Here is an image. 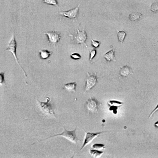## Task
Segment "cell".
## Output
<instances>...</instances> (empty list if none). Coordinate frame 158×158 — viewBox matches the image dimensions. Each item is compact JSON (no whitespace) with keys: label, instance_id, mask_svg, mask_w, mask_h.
I'll use <instances>...</instances> for the list:
<instances>
[{"label":"cell","instance_id":"obj_25","mask_svg":"<svg viewBox=\"0 0 158 158\" xmlns=\"http://www.w3.org/2000/svg\"><path fill=\"white\" fill-rule=\"evenodd\" d=\"M154 126L156 128H158V121L155 123Z\"/></svg>","mask_w":158,"mask_h":158},{"label":"cell","instance_id":"obj_5","mask_svg":"<svg viewBox=\"0 0 158 158\" xmlns=\"http://www.w3.org/2000/svg\"><path fill=\"white\" fill-rule=\"evenodd\" d=\"M46 99V102H41L37 99V100L38 102L41 111L46 115L54 116L55 117L54 112L53 109L52 105L50 103V99L48 97H47Z\"/></svg>","mask_w":158,"mask_h":158},{"label":"cell","instance_id":"obj_7","mask_svg":"<svg viewBox=\"0 0 158 158\" xmlns=\"http://www.w3.org/2000/svg\"><path fill=\"white\" fill-rule=\"evenodd\" d=\"M98 77L96 74H89L87 73L85 85V87L84 93L92 89L97 84Z\"/></svg>","mask_w":158,"mask_h":158},{"label":"cell","instance_id":"obj_6","mask_svg":"<svg viewBox=\"0 0 158 158\" xmlns=\"http://www.w3.org/2000/svg\"><path fill=\"white\" fill-rule=\"evenodd\" d=\"M47 36L48 42L50 45L55 46L60 41L61 34L59 32L52 31L44 33Z\"/></svg>","mask_w":158,"mask_h":158},{"label":"cell","instance_id":"obj_19","mask_svg":"<svg viewBox=\"0 0 158 158\" xmlns=\"http://www.w3.org/2000/svg\"><path fill=\"white\" fill-rule=\"evenodd\" d=\"M70 57L71 59H74V60H79L81 58V55L80 54L77 53H72L70 55Z\"/></svg>","mask_w":158,"mask_h":158},{"label":"cell","instance_id":"obj_14","mask_svg":"<svg viewBox=\"0 0 158 158\" xmlns=\"http://www.w3.org/2000/svg\"><path fill=\"white\" fill-rule=\"evenodd\" d=\"M143 15L140 12H135L130 14L129 19L132 22L137 21L142 18Z\"/></svg>","mask_w":158,"mask_h":158},{"label":"cell","instance_id":"obj_23","mask_svg":"<svg viewBox=\"0 0 158 158\" xmlns=\"http://www.w3.org/2000/svg\"><path fill=\"white\" fill-rule=\"evenodd\" d=\"M5 73L1 72L0 74L1 76V79H0V83H1V85L2 84H5Z\"/></svg>","mask_w":158,"mask_h":158},{"label":"cell","instance_id":"obj_16","mask_svg":"<svg viewBox=\"0 0 158 158\" xmlns=\"http://www.w3.org/2000/svg\"><path fill=\"white\" fill-rule=\"evenodd\" d=\"M126 35H127V33L124 30H120L118 32V38L120 43H122L123 42Z\"/></svg>","mask_w":158,"mask_h":158},{"label":"cell","instance_id":"obj_15","mask_svg":"<svg viewBox=\"0 0 158 158\" xmlns=\"http://www.w3.org/2000/svg\"><path fill=\"white\" fill-rule=\"evenodd\" d=\"M90 154L93 157L95 158H98L103 154L104 152L102 151H99L98 149H91L89 151Z\"/></svg>","mask_w":158,"mask_h":158},{"label":"cell","instance_id":"obj_12","mask_svg":"<svg viewBox=\"0 0 158 158\" xmlns=\"http://www.w3.org/2000/svg\"><path fill=\"white\" fill-rule=\"evenodd\" d=\"M39 53L40 58L43 60L48 59L53 53L52 52H50L47 49H44L40 50Z\"/></svg>","mask_w":158,"mask_h":158},{"label":"cell","instance_id":"obj_13","mask_svg":"<svg viewBox=\"0 0 158 158\" xmlns=\"http://www.w3.org/2000/svg\"><path fill=\"white\" fill-rule=\"evenodd\" d=\"M77 83L76 82L67 83L65 85L63 89L70 92H75L77 90Z\"/></svg>","mask_w":158,"mask_h":158},{"label":"cell","instance_id":"obj_9","mask_svg":"<svg viewBox=\"0 0 158 158\" xmlns=\"http://www.w3.org/2000/svg\"><path fill=\"white\" fill-rule=\"evenodd\" d=\"M80 5H81V3L74 9L70 10L69 11L57 12V14H59L61 16L68 18L72 19L76 18L78 14L79 7Z\"/></svg>","mask_w":158,"mask_h":158},{"label":"cell","instance_id":"obj_3","mask_svg":"<svg viewBox=\"0 0 158 158\" xmlns=\"http://www.w3.org/2000/svg\"><path fill=\"white\" fill-rule=\"evenodd\" d=\"M69 36L71 37L72 40L75 41L76 43L84 45L86 48L88 47L85 43L87 38V34L84 29L82 31H80L77 29V33L75 35L69 34Z\"/></svg>","mask_w":158,"mask_h":158},{"label":"cell","instance_id":"obj_21","mask_svg":"<svg viewBox=\"0 0 158 158\" xmlns=\"http://www.w3.org/2000/svg\"><path fill=\"white\" fill-rule=\"evenodd\" d=\"M91 45L94 48H98L100 45L101 42L100 41H95L93 39H91Z\"/></svg>","mask_w":158,"mask_h":158},{"label":"cell","instance_id":"obj_8","mask_svg":"<svg viewBox=\"0 0 158 158\" xmlns=\"http://www.w3.org/2000/svg\"><path fill=\"white\" fill-rule=\"evenodd\" d=\"M85 132L86 133L85 138L84 144H83L80 150H81L83 148L86 146L87 145L91 143L92 142V141L96 138L98 137V136H99L101 134L103 133L104 132H107V131H102L96 133L87 132L86 131H85Z\"/></svg>","mask_w":158,"mask_h":158},{"label":"cell","instance_id":"obj_4","mask_svg":"<svg viewBox=\"0 0 158 158\" xmlns=\"http://www.w3.org/2000/svg\"><path fill=\"white\" fill-rule=\"evenodd\" d=\"M99 103L95 98H91L87 100L85 104L86 110L89 113L94 114L99 109Z\"/></svg>","mask_w":158,"mask_h":158},{"label":"cell","instance_id":"obj_2","mask_svg":"<svg viewBox=\"0 0 158 158\" xmlns=\"http://www.w3.org/2000/svg\"><path fill=\"white\" fill-rule=\"evenodd\" d=\"M17 46V44L16 39H15V35L14 33H13L10 39V40L9 41H8V44L7 45V48H6V51H8L9 52H10L14 58L15 61L17 63V64L18 65L19 67L20 68V69H22V71H23V73H24V75L26 77H27V75H26V73L21 66L20 64H19L18 59L17 56L16 55V49Z\"/></svg>","mask_w":158,"mask_h":158},{"label":"cell","instance_id":"obj_11","mask_svg":"<svg viewBox=\"0 0 158 158\" xmlns=\"http://www.w3.org/2000/svg\"><path fill=\"white\" fill-rule=\"evenodd\" d=\"M104 57L108 62H110L112 61H116L114 49H111L109 52H107L104 55Z\"/></svg>","mask_w":158,"mask_h":158},{"label":"cell","instance_id":"obj_20","mask_svg":"<svg viewBox=\"0 0 158 158\" xmlns=\"http://www.w3.org/2000/svg\"><path fill=\"white\" fill-rule=\"evenodd\" d=\"M151 10L153 12H158V3L157 2H154L152 4V6H151Z\"/></svg>","mask_w":158,"mask_h":158},{"label":"cell","instance_id":"obj_22","mask_svg":"<svg viewBox=\"0 0 158 158\" xmlns=\"http://www.w3.org/2000/svg\"><path fill=\"white\" fill-rule=\"evenodd\" d=\"M97 54V50L95 49H93L90 51V57L89 60L91 61L93 60V59L95 57L96 55Z\"/></svg>","mask_w":158,"mask_h":158},{"label":"cell","instance_id":"obj_24","mask_svg":"<svg viewBox=\"0 0 158 158\" xmlns=\"http://www.w3.org/2000/svg\"><path fill=\"white\" fill-rule=\"evenodd\" d=\"M158 111V104L156 107V108L154 109H153V111H152V112H151V113H150V115H149V118L151 117H152V116L153 115L154 113H156V112Z\"/></svg>","mask_w":158,"mask_h":158},{"label":"cell","instance_id":"obj_17","mask_svg":"<svg viewBox=\"0 0 158 158\" xmlns=\"http://www.w3.org/2000/svg\"><path fill=\"white\" fill-rule=\"evenodd\" d=\"M42 2L47 5L53 6L56 7L59 6L57 0H43Z\"/></svg>","mask_w":158,"mask_h":158},{"label":"cell","instance_id":"obj_18","mask_svg":"<svg viewBox=\"0 0 158 158\" xmlns=\"http://www.w3.org/2000/svg\"><path fill=\"white\" fill-rule=\"evenodd\" d=\"M92 148L94 149L101 150L105 149V145L102 144H95L93 145Z\"/></svg>","mask_w":158,"mask_h":158},{"label":"cell","instance_id":"obj_10","mask_svg":"<svg viewBox=\"0 0 158 158\" xmlns=\"http://www.w3.org/2000/svg\"><path fill=\"white\" fill-rule=\"evenodd\" d=\"M120 74L121 77H127L130 75L133 74L132 69L130 66L128 65L123 66L120 69Z\"/></svg>","mask_w":158,"mask_h":158},{"label":"cell","instance_id":"obj_1","mask_svg":"<svg viewBox=\"0 0 158 158\" xmlns=\"http://www.w3.org/2000/svg\"><path fill=\"white\" fill-rule=\"evenodd\" d=\"M64 131L61 134H59L53 136L49 137V138H45V139H43L40 141V142H42L43 141L45 140L49 139V138H52L53 137H55L57 136H61L65 138L66 140H68L70 142L73 143L77 144L78 143V141H80L78 138H77V135H76V131H77V128L75 129L73 131H68L65 128L63 127Z\"/></svg>","mask_w":158,"mask_h":158}]
</instances>
